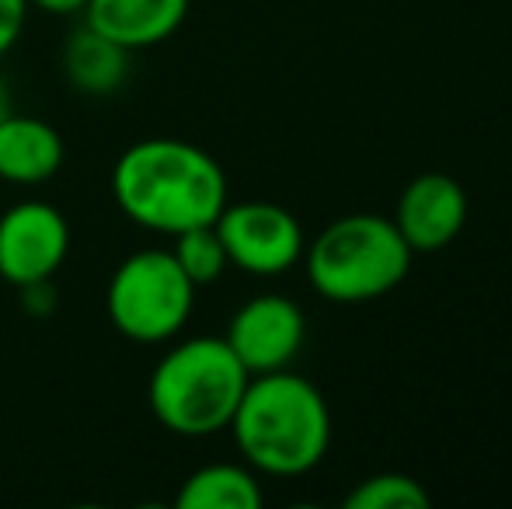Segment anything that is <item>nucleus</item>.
Returning a JSON list of instances; mask_svg holds the SVG:
<instances>
[{"mask_svg": "<svg viewBox=\"0 0 512 509\" xmlns=\"http://www.w3.org/2000/svg\"><path fill=\"white\" fill-rule=\"evenodd\" d=\"M112 196L136 227L164 238L216 224L230 203L216 157L175 136H150L122 150L112 168Z\"/></svg>", "mask_w": 512, "mask_h": 509, "instance_id": "f257e3e1", "label": "nucleus"}, {"mask_svg": "<svg viewBox=\"0 0 512 509\" xmlns=\"http://www.w3.org/2000/svg\"><path fill=\"white\" fill-rule=\"evenodd\" d=\"M227 429L248 468L272 478H297L328 454L331 412L307 377L272 370L251 377Z\"/></svg>", "mask_w": 512, "mask_h": 509, "instance_id": "f03ea898", "label": "nucleus"}, {"mask_svg": "<svg viewBox=\"0 0 512 509\" xmlns=\"http://www.w3.org/2000/svg\"><path fill=\"white\" fill-rule=\"evenodd\" d=\"M251 374L241 367L227 339H182L157 360L147 398L154 419L168 433L203 440L230 426Z\"/></svg>", "mask_w": 512, "mask_h": 509, "instance_id": "7ed1b4c3", "label": "nucleus"}, {"mask_svg": "<svg viewBox=\"0 0 512 509\" xmlns=\"http://www.w3.org/2000/svg\"><path fill=\"white\" fill-rule=\"evenodd\" d=\"M411 248L394 220L377 213H352L328 224L310 241L304 262L307 279L324 300L366 304L387 297L405 283Z\"/></svg>", "mask_w": 512, "mask_h": 509, "instance_id": "20e7f679", "label": "nucleus"}, {"mask_svg": "<svg viewBox=\"0 0 512 509\" xmlns=\"http://www.w3.org/2000/svg\"><path fill=\"white\" fill-rule=\"evenodd\" d=\"M196 307V286L171 248H140L126 255L108 279L105 311L129 342H171Z\"/></svg>", "mask_w": 512, "mask_h": 509, "instance_id": "39448f33", "label": "nucleus"}, {"mask_svg": "<svg viewBox=\"0 0 512 509\" xmlns=\"http://www.w3.org/2000/svg\"><path fill=\"white\" fill-rule=\"evenodd\" d=\"M213 227L227 248V262L251 276H279L304 258V227L279 203H227Z\"/></svg>", "mask_w": 512, "mask_h": 509, "instance_id": "423d86ee", "label": "nucleus"}, {"mask_svg": "<svg viewBox=\"0 0 512 509\" xmlns=\"http://www.w3.org/2000/svg\"><path fill=\"white\" fill-rule=\"evenodd\" d=\"M223 339L251 377L272 374L297 360L307 339V318L297 300L283 293H262L237 307Z\"/></svg>", "mask_w": 512, "mask_h": 509, "instance_id": "0eeeda50", "label": "nucleus"}, {"mask_svg": "<svg viewBox=\"0 0 512 509\" xmlns=\"http://www.w3.org/2000/svg\"><path fill=\"white\" fill-rule=\"evenodd\" d=\"M70 252V224L49 203H18L0 213V279L28 286L53 279Z\"/></svg>", "mask_w": 512, "mask_h": 509, "instance_id": "6e6552de", "label": "nucleus"}, {"mask_svg": "<svg viewBox=\"0 0 512 509\" xmlns=\"http://www.w3.org/2000/svg\"><path fill=\"white\" fill-rule=\"evenodd\" d=\"M467 224V192L453 175L425 171L405 185L394 213V227L408 241L411 252H439Z\"/></svg>", "mask_w": 512, "mask_h": 509, "instance_id": "1a4fd4ad", "label": "nucleus"}, {"mask_svg": "<svg viewBox=\"0 0 512 509\" xmlns=\"http://www.w3.org/2000/svg\"><path fill=\"white\" fill-rule=\"evenodd\" d=\"M189 0H88L84 21L129 53L168 42L182 28Z\"/></svg>", "mask_w": 512, "mask_h": 509, "instance_id": "9d476101", "label": "nucleus"}, {"mask_svg": "<svg viewBox=\"0 0 512 509\" xmlns=\"http://www.w3.org/2000/svg\"><path fill=\"white\" fill-rule=\"evenodd\" d=\"M63 136L56 126L35 116L0 119V182L11 185H42L63 168Z\"/></svg>", "mask_w": 512, "mask_h": 509, "instance_id": "9b49d317", "label": "nucleus"}, {"mask_svg": "<svg viewBox=\"0 0 512 509\" xmlns=\"http://www.w3.org/2000/svg\"><path fill=\"white\" fill-rule=\"evenodd\" d=\"M63 74L81 95H112L129 74V49L84 21L63 46Z\"/></svg>", "mask_w": 512, "mask_h": 509, "instance_id": "f8f14e48", "label": "nucleus"}, {"mask_svg": "<svg viewBox=\"0 0 512 509\" xmlns=\"http://www.w3.org/2000/svg\"><path fill=\"white\" fill-rule=\"evenodd\" d=\"M262 485L248 464H206L192 471L178 492V509H258Z\"/></svg>", "mask_w": 512, "mask_h": 509, "instance_id": "ddd939ff", "label": "nucleus"}, {"mask_svg": "<svg viewBox=\"0 0 512 509\" xmlns=\"http://www.w3.org/2000/svg\"><path fill=\"white\" fill-rule=\"evenodd\" d=\"M432 496L425 485L401 471H380L356 485L345 496V509H425Z\"/></svg>", "mask_w": 512, "mask_h": 509, "instance_id": "4468645a", "label": "nucleus"}, {"mask_svg": "<svg viewBox=\"0 0 512 509\" xmlns=\"http://www.w3.org/2000/svg\"><path fill=\"white\" fill-rule=\"evenodd\" d=\"M171 241H175V245H171V255H175V262L182 265V272L192 279L196 290L216 283V279L223 276V269L230 265L227 248H223V241H220V234H216L213 224L182 231Z\"/></svg>", "mask_w": 512, "mask_h": 509, "instance_id": "2eb2a0df", "label": "nucleus"}, {"mask_svg": "<svg viewBox=\"0 0 512 509\" xmlns=\"http://www.w3.org/2000/svg\"><path fill=\"white\" fill-rule=\"evenodd\" d=\"M28 11H32L28 0H0V56L18 42Z\"/></svg>", "mask_w": 512, "mask_h": 509, "instance_id": "dca6fc26", "label": "nucleus"}, {"mask_svg": "<svg viewBox=\"0 0 512 509\" xmlns=\"http://www.w3.org/2000/svg\"><path fill=\"white\" fill-rule=\"evenodd\" d=\"M18 290H21V304H25V311L35 314V318H46V314L56 307V290H53V283H49V279L18 286Z\"/></svg>", "mask_w": 512, "mask_h": 509, "instance_id": "f3484780", "label": "nucleus"}, {"mask_svg": "<svg viewBox=\"0 0 512 509\" xmlns=\"http://www.w3.org/2000/svg\"><path fill=\"white\" fill-rule=\"evenodd\" d=\"M28 7L42 14H56V18H70V14H84L88 0H28Z\"/></svg>", "mask_w": 512, "mask_h": 509, "instance_id": "a211bd4d", "label": "nucleus"}, {"mask_svg": "<svg viewBox=\"0 0 512 509\" xmlns=\"http://www.w3.org/2000/svg\"><path fill=\"white\" fill-rule=\"evenodd\" d=\"M11 116V95H7V84L0 81V119Z\"/></svg>", "mask_w": 512, "mask_h": 509, "instance_id": "6ab92c4d", "label": "nucleus"}]
</instances>
